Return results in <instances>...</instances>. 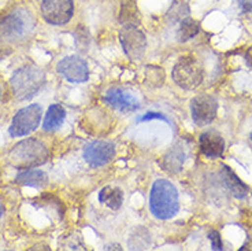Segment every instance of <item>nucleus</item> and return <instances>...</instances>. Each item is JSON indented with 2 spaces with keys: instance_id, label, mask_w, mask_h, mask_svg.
I'll return each instance as SVG.
<instances>
[{
  "instance_id": "1",
  "label": "nucleus",
  "mask_w": 252,
  "mask_h": 251,
  "mask_svg": "<svg viewBox=\"0 0 252 251\" xmlns=\"http://www.w3.org/2000/svg\"><path fill=\"white\" fill-rule=\"evenodd\" d=\"M150 210L159 220H170L180 210L178 191L166 179L154 182L150 192Z\"/></svg>"
},
{
  "instance_id": "2",
  "label": "nucleus",
  "mask_w": 252,
  "mask_h": 251,
  "mask_svg": "<svg viewBox=\"0 0 252 251\" xmlns=\"http://www.w3.org/2000/svg\"><path fill=\"white\" fill-rule=\"evenodd\" d=\"M50 151L48 147L38 139H25L14 145L8 154V162L14 168L31 169L40 166L48 161Z\"/></svg>"
},
{
  "instance_id": "3",
  "label": "nucleus",
  "mask_w": 252,
  "mask_h": 251,
  "mask_svg": "<svg viewBox=\"0 0 252 251\" xmlns=\"http://www.w3.org/2000/svg\"><path fill=\"white\" fill-rule=\"evenodd\" d=\"M10 84L17 99L28 101L34 98L44 87L45 73L34 65H28L14 73Z\"/></svg>"
},
{
  "instance_id": "4",
  "label": "nucleus",
  "mask_w": 252,
  "mask_h": 251,
  "mask_svg": "<svg viewBox=\"0 0 252 251\" xmlns=\"http://www.w3.org/2000/svg\"><path fill=\"white\" fill-rule=\"evenodd\" d=\"M36 26V21L29 10L24 7L14 8L0 21V37L8 41L24 40Z\"/></svg>"
},
{
  "instance_id": "5",
  "label": "nucleus",
  "mask_w": 252,
  "mask_h": 251,
  "mask_svg": "<svg viewBox=\"0 0 252 251\" xmlns=\"http://www.w3.org/2000/svg\"><path fill=\"white\" fill-rule=\"evenodd\" d=\"M173 80L184 89H195L204 78L202 65L193 57H183L178 59L173 69Z\"/></svg>"
},
{
  "instance_id": "6",
  "label": "nucleus",
  "mask_w": 252,
  "mask_h": 251,
  "mask_svg": "<svg viewBox=\"0 0 252 251\" xmlns=\"http://www.w3.org/2000/svg\"><path fill=\"white\" fill-rule=\"evenodd\" d=\"M41 115H43V108L36 103L21 108L14 115L8 132L13 138H21V136H26L29 133L34 132L40 125Z\"/></svg>"
},
{
  "instance_id": "7",
  "label": "nucleus",
  "mask_w": 252,
  "mask_h": 251,
  "mask_svg": "<svg viewBox=\"0 0 252 251\" xmlns=\"http://www.w3.org/2000/svg\"><path fill=\"white\" fill-rule=\"evenodd\" d=\"M74 14V0H43L41 15L51 25H66Z\"/></svg>"
},
{
  "instance_id": "8",
  "label": "nucleus",
  "mask_w": 252,
  "mask_h": 251,
  "mask_svg": "<svg viewBox=\"0 0 252 251\" xmlns=\"http://www.w3.org/2000/svg\"><path fill=\"white\" fill-rule=\"evenodd\" d=\"M120 41L126 57L132 61H139L147 50V38L137 26H125L120 33Z\"/></svg>"
},
{
  "instance_id": "9",
  "label": "nucleus",
  "mask_w": 252,
  "mask_h": 251,
  "mask_svg": "<svg viewBox=\"0 0 252 251\" xmlns=\"http://www.w3.org/2000/svg\"><path fill=\"white\" fill-rule=\"evenodd\" d=\"M218 102L214 96L199 95L190 101V114L196 125L204 126L211 124L217 117Z\"/></svg>"
},
{
  "instance_id": "10",
  "label": "nucleus",
  "mask_w": 252,
  "mask_h": 251,
  "mask_svg": "<svg viewBox=\"0 0 252 251\" xmlns=\"http://www.w3.org/2000/svg\"><path fill=\"white\" fill-rule=\"evenodd\" d=\"M59 74H62L67 81L80 84L89 80V69L87 62L78 55H69L59 61L57 66Z\"/></svg>"
},
{
  "instance_id": "11",
  "label": "nucleus",
  "mask_w": 252,
  "mask_h": 251,
  "mask_svg": "<svg viewBox=\"0 0 252 251\" xmlns=\"http://www.w3.org/2000/svg\"><path fill=\"white\" fill-rule=\"evenodd\" d=\"M115 155V145L111 142L96 140L84 148L82 157L91 168H100L108 163Z\"/></svg>"
},
{
  "instance_id": "12",
  "label": "nucleus",
  "mask_w": 252,
  "mask_h": 251,
  "mask_svg": "<svg viewBox=\"0 0 252 251\" xmlns=\"http://www.w3.org/2000/svg\"><path fill=\"white\" fill-rule=\"evenodd\" d=\"M103 101L106 105L115 110H120L122 113H132L140 108V102L136 95L122 87H113L108 89L103 96Z\"/></svg>"
},
{
  "instance_id": "13",
  "label": "nucleus",
  "mask_w": 252,
  "mask_h": 251,
  "mask_svg": "<svg viewBox=\"0 0 252 251\" xmlns=\"http://www.w3.org/2000/svg\"><path fill=\"white\" fill-rule=\"evenodd\" d=\"M200 151L207 158H220L225 151V140L217 131H207L200 135Z\"/></svg>"
},
{
  "instance_id": "14",
  "label": "nucleus",
  "mask_w": 252,
  "mask_h": 251,
  "mask_svg": "<svg viewBox=\"0 0 252 251\" xmlns=\"http://www.w3.org/2000/svg\"><path fill=\"white\" fill-rule=\"evenodd\" d=\"M15 181L22 184V185L34 187V188H44L45 185L48 184V176L43 170L24 169L17 175Z\"/></svg>"
},
{
  "instance_id": "15",
  "label": "nucleus",
  "mask_w": 252,
  "mask_h": 251,
  "mask_svg": "<svg viewBox=\"0 0 252 251\" xmlns=\"http://www.w3.org/2000/svg\"><path fill=\"white\" fill-rule=\"evenodd\" d=\"M222 177H223V181L226 184L227 189L230 191V194L233 195L234 198H237V199L246 198L248 194V187L240 180L239 176L229 166L222 168Z\"/></svg>"
},
{
  "instance_id": "16",
  "label": "nucleus",
  "mask_w": 252,
  "mask_h": 251,
  "mask_svg": "<svg viewBox=\"0 0 252 251\" xmlns=\"http://www.w3.org/2000/svg\"><path fill=\"white\" fill-rule=\"evenodd\" d=\"M66 118V111L61 105H52L50 108L47 110L45 114L44 124H43V129L45 132H54L62 126L63 121Z\"/></svg>"
},
{
  "instance_id": "17",
  "label": "nucleus",
  "mask_w": 252,
  "mask_h": 251,
  "mask_svg": "<svg viewBox=\"0 0 252 251\" xmlns=\"http://www.w3.org/2000/svg\"><path fill=\"white\" fill-rule=\"evenodd\" d=\"M184 159H185V154L183 147L174 145L170 151H167V154L162 159V166L169 173H178L183 169Z\"/></svg>"
},
{
  "instance_id": "18",
  "label": "nucleus",
  "mask_w": 252,
  "mask_h": 251,
  "mask_svg": "<svg viewBox=\"0 0 252 251\" xmlns=\"http://www.w3.org/2000/svg\"><path fill=\"white\" fill-rule=\"evenodd\" d=\"M99 201L103 205L110 207L111 210H118L122 206V203H124V192L118 187L107 185V187L100 189V192H99Z\"/></svg>"
},
{
  "instance_id": "19",
  "label": "nucleus",
  "mask_w": 252,
  "mask_h": 251,
  "mask_svg": "<svg viewBox=\"0 0 252 251\" xmlns=\"http://www.w3.org/2000/svg\"><path fill=\"white\" fill-rule=\"evenodd\" d=\"M199 31H200V25H199V22H196L195 19H184L183 22H181L180 29L177 32V40L180 43H185V41H188L192 37H195L196 35L199 33Z\"/></svg>"
},
{
  "instance_id": "20",
  "label": "nucleus",
  "mask_w": 252,
  "mask_h": 251,
  "mask_svg": "<svg viewBox=\"0 0 252 251\" xmlns=\"http://www.w3.org/2000/svg\"><path fill=\"white\" fill-rule=\"evenodd\" d=\"M120 21L125 26H137L140 21V15L137 8L133 3H126L122 6L120 14Z\"/></svg>"
},
{
  "instance_id": "21",
  "label": "nucleus",
  "mask_w": 252,
  "mask_h": 251,
  "mask_svg": "<svg viewBox=\"0 0 252 251\" xmlns=\"http://www.w3.org/2000/svg\"><path fill=\"white\" fill-rule=\"evenodd\" d=\"M210 240H211V245H213V250H222V242H220V233L214 231V232L210 233Z\"/></svg>"
},
{
  "instance_id": "22",
  "label": "nucleus",
  "mask_w": 252,
  "mask_h": 251,
  "mask_svg": "<svg viewBox=\"0 0 252 251\" xmlns=\"http://www.w3.org/2000/svg\"><path fill=\"white\" fill-rule=\"evenodd\" d=\"M150 119H163L166 122H169V119L166 118L163 114L159 113H147L144 117H141V118L139 119V122H141V121H150Z\"/></svg>"
},
{
  "instance_id": "23",
  "label": "nucleus",
  "mask_w": 252,
  "mask_h": 251,
  "mask_svg": "<svg viewBox=\"0 0 252 251\" xmlns=\"http://www.w3.org/2000/svg\"><path fill=\"white\" fill-rule=\"evenodd\" d=\"M246 58H247V61H248V63L252 66V48H250V50L247 51Z\"/></svg>"
},
{
  "instance_id": "24",
  "label": "nucleus",
  "mask_w": 252,
  "mask_h": 251,
  "mask_svg": "<svg viewBox=\"0 0 252 251\" xmlns=\"http://www.w3.org/2000/svg\"><path fill=\"white\" fill-rule=\"evenodd\" d=\"M3 212H4V206H3V203L0 201V218H1V215H3Z\"/></svg>"
},
{
  "instance_id": "25",
  "label": "nucleus",
  "mask_w": 252,
  "mask_h": 251,
  "mask_svg": "<svg viewBox=\"0 0 252 251\" xmlns=\"http://www.w3.org/2000/svg\"><path fill=\"white\" fill-rule=\"evenodd\" d=\"M0 98H1V87H0Z\"/></svg>"
},
{
  "instance_id": "26",
  "label": "nucleus",
  "mask_w": 252,
  "mask_h": 251,
  "mask_svg": "<svg viewBox=\"0 0 252 251\" xmlns=\"http://www.w3.org/2000/svg\"><path fill=\"white\" fill-rule=\"evenodd\" d=\"M250 139H251V142H252V132H251V136H250Z\"/></svg>"
}]
</instances>
